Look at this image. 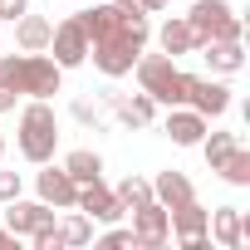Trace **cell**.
<instances>
[{
  "instance_id": "1",
  "label": "cell",
  "mask_w": 250,
  "mask_h": 250,
  "mask_svg": "<svg viewBox=\"0 0 250 250\" xmlns=\"http://www.w3.org/2000/svg\"><path fill=\"white\" fill-rule=\"evenodd\" d=\"M54 147H59V118H54L49 98H30L20 113V152H25V162L44 167L54 157Z\"/></svg>"
},
{
  "instance_id": "8",
  "label": "cell",
  "mask_w": 250,
  "mask_h": 250,
  "mask_svg": "<svg viewBox=\"0 0 250 250\" xmlns=\"http://www.w3.org/2000/svg\"><path fill=\"white\" fill-rule=\"evenodd\" d=\"M59 79H64V69L40 49V54H25V79H20V93H30V98H54L59 93Z\"/></svg>"
},
{
  "instance_id": "25",
  "label": "cell",
  "mask_w": 250,
  "mask_h": 250,
  "mask_svg": "<svg viewBox=\"0 0 250 250\" xmlns=\"http://www.w3.org/2000/svg\"><path fill=\"white\" fill-rule=\"evenodd\" d=\"M235 143H240V138H235V133H206V138H201V143H196V147H201V152H206V162H211V172H216V167H221V157H226V152H230V147H235Z\"/></svg>"
},
{
  "instance_id": "16",
  "label": "cell",
  "mask_w": 250,
  "mask_h": 250,
  "mask_svg": "<svg viewBox=\"0 0 250 250\" xmlns=\"http://www.w3.org/2000/svg\"><path fill=\"white\" fill-rule=\"evenodd\" d=\"M157 40H162V49H167L172 59H177V54H196V49H201V35L187 25V15H172V20L157 30Z\"/></svg>"
},
{
  "instance_id": "32",
  "label": "cell",
  "mask_w": 250,
  "mask_h": 250,
  "mask_svg": "<svg viewBox=\"0 0 250 250\" xmlns=\"http://www.w3.org/2000/svg\"><path fill=\"white\" fill-rule=\"evenodd\" d=\"M0 250H15V230L10 226H0Z\"/></svg>"
},
{
  "instance_id": "20",
  "label": "cell",
  "mask_w": 250,
  "mask_h": 250,
  "mask_svg": "<svg viewBox=\"0 0 250 250\" xmlns=\"http://www.w3.org/2000/svg\"><path fill=\"white\" fill-rule=\"evenodd\" d=\"M191 196H196V191H191V182H187L182 172H172V167L157 172V182H152V201H162V206L172 211V206H182V201H191Z\"/></svg>"
},
{
  "instance_id": "24",
  "label": "cell",
  "mask_w": 250,
  "mask_h": 250,
  "mask_svg": "<svg viewBox=\"0 0 250 250\" xmlns=\"http://www.w3.org/2000/svg\"><path fill=\"white\" fill-rule=\"evenodd\" d=\"M74 211H79V206H74ZM59 240H64V245H88V240H93V221H88L83 211L69 216V221H59Z\"/></svg>"
},
{
  "instance_id": "9",
  "label": "cell",
  "mask_w": 250,
  "mask_h": 250,
  "mask_svg": "<svg viewBox=\"0 0 250 250\" xmlns=\"http://www.w3.org/2000/svg\"><path fill=\"white\" fill-rule=\"evenodd\" d=\"M187 108H196L201 118H221V113L230 108V88H226L221 79H196V74H191V83H187Z\"/></svg>"
},
{
  "instance_id": "4",
  "label": "cell",
  "mask_w": 250,
  "mask_h": 250,
  "mask_svg": "<svg viewBox=\"0 0 250 250\" xmlns=\"http://www.w3.org/2000/svg\"><path fill=\"white\" fill-rule=\"evenodd\" d=\"M167 240H172V216H167V206H162V201L138 206V211H133V245H143V250H162Z\"/></svg>"
},
{
  "instance_id": "29",
  "label": "cell",
  "mask_w": 250,
  "mask_h": 250,
  "mask_svg": "<svg viewBox=\"0 0 250 250\" xmlns=\"http://www.w3.org/2000/svg\"><path fill=\"white\" fill-rule=\"evenodd\" d=\"M20 196V172H0V201H15Z\"/></svg>"
},
{
  "instance_id": "13",
  "label": "cell",
  "mask_w": 250,
  "mask_h": 250,
  "mask_svg": "<svg viewBox=\"0 0 250 250\" xmlns=\"http://www.w3.org/2000/svg\"><path fill=\"white\" fill-rule=\"evenodd\" d=\"M10 211H5V226L15 230V235H35V230H44V226H54V211H49V201H5Z\"/></svg>"
},
{
  "instance_id": "17",
  "label": "cell",
  "mask_w": 250,
  "mask_h": 250,
  "mask_svg": "<svg viewBox=\"0 0 250 250\" xmlns=\"http://www.w3.org/2000/svg\"><path fill=\"white\" fill-rule=\"evenodd\" d=\"M74 20L83 25L88 44H98V40H113V35L123 30V20H118V10H113V5H93V10H79Z\"/></svg>"
},
{
  "instance_id": "28",
  "label": "cell",
  "mask_w": 250,
  "mask_h": 250,
  "mask_svg": "<svg viewBox=\"0 0 250 250\" xmlns=\"http://www.w3.org/2000/svg\"><path fill=\"white\" fill-rule=\"evenodd\" d=\"M30 245H35V250H59V245H64V240H59V226L35 230V235H30Z\"/></svg>"
},
{
  "instance_id": "7",
  "label": "cell",
  "mask_w": 250,
  "mask_h": 250,
  "mask_svg": "<svg viewBox=\"0 0 250 250\" xmlns=\"http://www.w3.org/2000/svg\"><path fill=\"white\" fill-rule=\"evenodd\" d=\"M49 49H54V64H59V69H79V64L88 59V35H83V25H79L74 15H69L64 25H54Z\"/></svg>"
},
{
  "instance_id": "27",
  "label": "cell",
  "mask_w": 250,
  "mask_h": 250,
  "mask_svg": "<svg viewBox=\"0 0 250 250\" xmlns=\"http://www.w3.org/2000/svg\"><path fill=\"white\" fill-rule=\"evenodd\" d=\"M74 118L83 123V128H103V113H98L88 98H79V103H74Z\"/></svg>"
},
{
  "instance_id": "19",
  "label": "cell",
  "mask_w": 250,
  "mask_h": 250,
  "mask_svg": "<svg viewBox=\"0 0 250 250\" xmlns=\"http://www.w3.org/2000/svg\"><path fill=\"white\" fill-rule=\"evenodd\" d=\"M201 54H206V64H211L216 74H240V69H245V49H240V40H206Z\"/></svg>"
},
{
  "instance_id": "6",
  "label": "cell",
  "mask_w": 250,
  "mask_h": 250,
  "mask_svg": "<svg viewBox=\"0 0 250 250\" xmlns=\"http://www.w3.org/2000/svg\"><path fill=\"white\" fill-rule=\"evenodd\" d=\"M206 235H216L221 250H240V245H250V216L240 206H216L206 221Z\"/></svg>"
},
{
  "instance_id": "33",
  "label": "cell",
  "mask_w": 250,
  "mask_h": 250,
  "mask_svg": "<svg viewBox=\"0 0 250 250\" xmlns=\"http://www.w3.org/2000/svg\"><path fill=\"white\" fill-rule=\"evenodd\" d=\"M15 98H20V93H10V88H0V113H10V108H15Z\"/></svg>"
},
{
  "instance_id": "2",
  "label": "cell",
  "mask_w": 250,
  "mask_h": 250,
  "mask_svg": "<svg viewBox=\"0 0 250 250\" xmlns=\"http://www.w3.org/2000/svg\"><path fill=\"white\" fill-rule=\"evenodd\" d=\"M138 83H143V93L152 98V103H167V108H182L187 103V83H191V74H182L177 64H172V54H138Z\"/></svg>"
},
{
  "instance_id": "12",
  "label": "cell",
  "mask_w": 250,
  "mask_h": 250,
  "mask_svg": "<svg viewBox=\"0 0 250 250\" xmlns=\"http://www.w3.org/2000/svg\"><path fill=\"white\" fill-rule=\"evenodd\" d=\"M88 221H118L123 216V206H118V196L103 187V177H93V182H83L79 187V201H74Z\"/></svg>"
},
{
  "instance_id": "26",
  "label": "cell",
  "mask_w": 250,
  "mask_h": 250,
  "mask_svg": "<svg viewBox=\"0 0 250 250\" xmlns=\"http://www.w3.org/2000/svg\"><path fill=\"white\" fill-rule=\"evenodd\" d=\"M20 79H25V54H5L0 49V88L20 93Z\"/></svg>"
},
{
  "instance_id": "23",
  "label": "cell",
  "mask_w": 250,
  "mask_h": 250,
  "mask_svg": "<svg viewBox=\"0 0 250 250\" xmlns=\"http://www.w3.org/2000/svg\"><path fill=\"white\" fill-rule=\"evenodd\" d=\"M216 172H221V177H226L230 187H250V152H245V147L235 143V147H230V152L221 157V167H216Z\"/></svg>"
},
{
  "instance_id": "10",
  "label": "cell",
  "mask_w": 250,
  "mask_h": 250,
  "mask_svg": "<svg viewBox=\"0 0 250 250\" xmlns=\"http://www.w3.org/2000/svg\"><path fill=\"white\" fill-rule=\"evenodd\" d=\"M162 133L177 143V147H196L201 138H206V118L196 113V108H167V118H162Z\"/></svg>"
},
{
  "instance_id": "36",
  "label": "cell",
  "mask_w": 250,
  "mask_h": 250,
  "mask_svg": "<svg viewBox=\"0 0 250 250\" xmlns=\"http://www.w3.org/2000/svg\"><path fill=\"white\" fill-rule=\"evenodd\" d=\"M0 49H5V44H0Z\"/></svg>"
},
{
  "instance_id": "18",
  "label": "cell",
  "mask_w": 250,
  "mask_h": 250,
  "mask_svg": "<svg viewBox=\"0 0 250 250\" xmlns=\"http://www.w3.org/2000/svg\"><path fill=\"white\" fill-rule=\"evenodd\" d=\"M49 35H54V25L44 20V15H20L15 20V44L25 49V54H40V49H49Z\"/></svg>"
},
{
  "instance_id": "21",
  "label": "cell",
  "mask_w": 250,
  "mask_h": 250,
  "mask_svg": "<svg viewBox=\"0 0 250 250\" xmlns=\"http://www.w3.org/2000/svg\"><path fill=\"white\" fill-rule=\"evenodd\" d=\"M64 172L83 187V182H93V177H103V157L98 152H88V147H74L69 157H64Z\"/></svg>"
},
{
  "instance_id": "31",
  "label": "cell",
  "mask_w": 250,
  "mask_h": 250,
  "mask_svg": "<svg viewBox=\"0 0 250 250\" xmlns=\"http://www.w3.org/2000/svg\"><path fill=\"white\" fill-rule=\"evenodd\" d=\"M103 245H133V230H108Z\"/></svg>"
},
{
  "instance_id": "5",
  "label": "cell",
  "mask_w": 250,
  "mask_h": 250,
  "mask_svg": "<svg viewBox=\"0 0 250 250\" xmlns=\"http://www.w3.org/2000/svg\"><path fill=\"white\" fill-rule=\"evenodd\" d=\"M167 216H172V235H177L187 250H206V245H211V240H206V221H211V211H206L196 196L182 201V206H172Z\"/></svg>"
},
{
  "instance_id": "34",
  "label": "cell",
  "mask_w": 250,
  "mask_h": 250,
  "mask_svg": "<svg viewBox=\"0 0 250 250\" xmlns=\"http://www.w3.org/2000/svg\"><path fill=\"white\" fill-rule=\"evenodd\" d=\"M138 5H143V10L152 15V10H162V5H167V0H138Z\"/></svg>"
},
{
  "instance_id": "30",
  "label": "cell",
  "mask_w": 250,
  "mask_h": 250,
  "mask_svg": "<svg viewBox=\"0 0 250 250\" xmlns=\"http://www.w3.org/2000/svg\"><path fill=\"white\" fill-rule=\"evenodd\" d=\"M30 10V0H0V20H20Z\"/></svg>"
},
{
  "instance_id": "15",
  "label": "cell",
  "mask_w": 250,
  "mask_h": 250,
  "mask_svg": "<svg viewBox=\"0 0 250 250\" xmlns=\"http://www.w3.org/2000/svg\"><path fill=\"white\" fill-rule=\"evenodd\" d=\"M113 108H118V123L123 128H147V123L157 118V103L147 98V93H133V98H118V93H103Z\"/></svg>"
},
{
  "instance_id": "14",
  "label": "cell",
  "mask_w": 250,
  "mask_h": 250,
  "mask_svg": "<svg viewBox=\"0 0 250 250\" xmlns=\"http://www.w3.org/2000/svg\"><path fill=\"white\" fill-rule=\"evenodd\" d=\"M230 15H235V10H230V0H191L187 25H191V30L201 35V44H206V40H211V35H216V30L230 20Z\"/></svg>"
},
{
  "instance_id": "3",
  "label": "cell",
  "mask_w": 250,
  "mask_h": 250,
  "mask_svg": "<svg viewBox=\"0 0 250 250\" xmlns=\"http://www.w3.org/2000/svg\"><path fill=\"white\" fill-rule=\"evenodd\" d=\"M88 54H93V64L103 69V79H123V74H133V64H138V54H143V40L128 35V30H118L113 40L88 44Z\"/></svg>"
},
{
  "instance_id": "35",
  "label": "cell",
  "mask_w": 250,
  "mask_h": 250,
  "mask_svg": "<svg viewBox=\"0 0 250 250\" xmlns=\"http://www.w3.org/2000/svg\"><path fill=\"white\" fill-rule=\"evenodd\" d=\"M0 152H5V138H0Z\"/></svg>"
},
{
  "instance_id": "22",
  "label": "cell",
  "mask_w": 250,
  "mask_h": 250,
  "mask_svg": "<svg viewBox=\"0 0 250 250\" xmlns=\"http://www.w3.org/2000/svg\"><path fill=\"white\" fill-rule=\"evenodd\" d=\"M113 196H118L123 211H138V206L152 201V182H143V177H123V182L113 187Z\"/></svg>"
},
{
  "instance_id": "11",
  "label": "cell",
  "mask_w": 250,
  "mask_h": 250,
  "mask_svg": "<svg viewBox=\"0 0 250 250\" xmlns=\"http://www.w3.org/2000/svg\"><path fill=\"white\" fill-rule=\"evenodd\" d=\"M35 187H40V201H49V206H59V211H74V201H79V182H74L64 167H44V172L35 177Z\"/></svg>"
}]
</instances>
